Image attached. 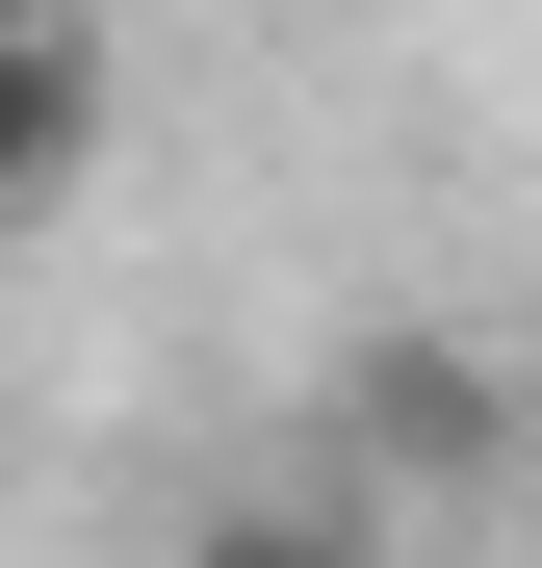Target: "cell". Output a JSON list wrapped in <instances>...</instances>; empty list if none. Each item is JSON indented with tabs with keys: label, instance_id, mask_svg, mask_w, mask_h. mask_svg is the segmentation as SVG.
<instances>
[{
	"label": "cell",
	"instance_id": "6da1fadb",
	"mask_svg": "<svg viewBox=\"0 0 542 568\" xmlns=\"http://www.w3.org/2000/svg\"><path fill=\"white\" fill-rule=\"evenodd\" d=\"M52 181H78V27H52V0H0V233H27Z\"/></svg>",
	"mask_w": 542,
	"mask_h": 568
},
{
	"label": "cell",
	"instance_id": "7a4b0ae2",
	"mask_svg": "<svg viewBox=\"0 0 542 568\" xmlns=\"http://www.w3.org/2000/svg\"><path fill=\"white\" fill-rule=\"evenodd\" d=\"M181 568H388V542H361V517H310V491H258V517H207Z\"/></svg>",
	"mask_w": 542,
	"mask_h": 568
}]
</instances>
